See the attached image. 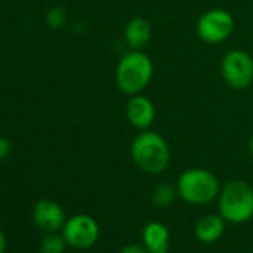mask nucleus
I'll list each match as a JSON object with an SVG mask.
<instances>
[{"label": "nucleus", "instance_id": "obj_1", "mask_svg": "<svg viewBox=\"0 0 253 253\" xmlns=\"http://www.w3.org/2000/svg\"><path fill=\"white\" fill-rule=\"evenodd\" d=\"M154 78V63L142 49L125 52L115 69V82L125 95L142 94Z\"/></svg>", "mask_w": 253, "mask_h": 253}, {"label": "nucleus", "instance_id": "obj_2", "mask_svg": "<svg viewBox=\"0 0 253 253\" xmlns=\"http://www.w3.org/2000/svg\"><path fill=\"white\" fill-rule=\"evenodd\" d=\"M130 152L134 164L148 174H160L170 166V146L157 131H140L131 142Z\"/></svg>", "mask_w": 253, "mask_h": 253}, {"label": "nucleus", "instance_id": "obj_3", "mask_svg": "<svg viewBox=\"0 0 253 253\" xmlns=\"http://www.w3.org/2000/svg\"><path fill=\"white\" fill-rule=\"evenodd\" d=\"M177 195L182 201L192 206H204L219 197L220 185L217 177L207 169H186L176 182Z\"/></svg>", "mask_w": 253, "mask_h": 253}, {"label": "nucleus", "instance_id": "obj_4", "mask_svg": "<svg viewBox=\"0 0 253 253\" xmlns=\"http://www.w3.org/2000/svg\"><path fill=\"white\" fill-rule=\"evenodd\" d=\"M219 214L225 222L238 225L253 217V188L240 179H234L220 188L217 197Z\"/></svg>", "mask_w": 253, "mask_h": 253}, {"label": "nucleus", "instance_id": "obj_5", "mask_svg": "<svg viewBox=\"0 0 253 253\" xmlns=\"http://www.w3.org/2000/svg\"><path fill=\"white\" fill-rule=\"evenodd\" d=\"M220 75L232 89H246L253 84V57L244 49L228 51L220 63Z\"/></svg>", "mask_w": 253, "mask_h": 253}, {"label": "nucleus", "instance_id": "obj_6", "mask_svg": "<svg viewBox=\"0 0 253 253\" xmlns=\"http://www.w3.org/2000/svg\"><path fill=\"white\" fill-rule=\"evenodd\" d=\"M235 27L234 17L229 11L214 8L209 9L204 14L200 15L195 30L197 36L209 43V45H219L229 39Z\"/></svg>", "mask_w": 253, "mask_h": 253}, {"label": "nucleus", "instance_id": "obj_7", "mask_svg": "<svg viewBox=\"0 0 253 253\" xmlns=\"http://www.w3.org/2000/svg\"><path fill=\"white\" fill-rule=\"evenodd\" d=\"M61 231L67 244L79 250L92 247L100 237V226L97 220L92 216L82 213L66 219Z\"/></svg>", "mask_w": 253, "mask_h": 253}, {"label": "nucleus", "instance_id": "obj_8", "mask_svg": "<svg viewBox=\"0 0 253 253\" xmlns=\"http://www.w3.org/2000/svg\"><path fill=\"white\" fill-rule=\"evenodd\" d=\"M125 116L134 128L145 131L152 126L157 116V109L151 98L143 94H136L131 95L125 104Z\"/></svg>", "mask_w": 253, "mask_h": 253}, {"label": "nucleus", "instance_id": "obj_9", "mask_svg": "<svg viewBox=\"0 0 253 253\" xmlns=\"http://www.w3.org/2000/svg\"><path fill=\"white\" fill-rule=\"evenodd\" d=\"M33 220L36 226L45 232H57L66 223L63 207L52 200H41L33 207Z\"/></svg>", "mask_w": 253, "mask_h": 253}, {"label": "nucleus", "instance_id": "obj_10", "mask_svg": "<svg viewBox=\"0 0 253 253\" xmlns=\"http://www.w3.org/2000/svg\"><path fill=\"white\" fill-rule=\"evenodd\" d=\"M152 39V26L143 17H134L124 29V41L130 49H143Z\"/></svg>", "mask_w": 253, "mask_h": 253}, {"label": "nucleus", "instance_id": "obj_11", "mask_svg": "<svg viewBox=\"0 0 253 253\" xmlns=\"http://www.w3.org/2000/svg\"><path fill=\"white\" fill-rule=\"evenodd\" d=\"M143 246L149 253H169L170 250V231L161 222H149L142 232Z\"/></svg>", "mask_w": 253, "mask_h": 253}, {"label": "nucleus", "instance_id": "obj_12", "mask_svg": "<svg viewBox=\"0 0 253 253\" xmlns=\"http://www.w3.org/2000/svg\"><path fill=\"white\" fill-rule=\"evenodd\" d=\"M225 225L226 222L220 214H204L195 222L194 232L201 243H214L223 235Z\"/></svg>", "mask_w": 253, "mask_h": 253}, {"label": "nucleus", "instance_id": "obj_13", "mask_svg": "<svg viewBox=\"0 0 253 253\" xmlns=\"http://www.w3.org/2000/svg\"><path fill=\"white\" fill-rule=\"evenodd\" d=\"M179 195H177L176 186H173L170 183H160L158 186L154 188V191L151 194V201L155 207L167 209L174 203V200Z\"/></svg>", "mask_w": 253, "mask_h": 253}, {"label": "nucleus", "instance_id": "obj_14", "mask_svg": "<svg viewBox=\"0 0 253 253\" xmlns=\"http://www.w3.org/2000/svg\"><path fill=\"white\" fill-rule=\"evenodd\" d=\"M67 241L63 234L57 232H46V235L41 240L39 252L41 253H64L67 247Z\"/></svg>", "mask_w": 253, "mask_h": 253}, {"label": "nucleus", "instance_id": "obj_15", "mask_svg": "<svg viewBox=\"0 0 253 253\" xmlns=\"http://www.w3.org/2000/svg\"><path fill=\"white\" fill-rule=\"evenodd\" d=\"M45 21H46V24L51 29H61L64 26V23H66V12H64V9L61 6L51 8L46 12Z\"/></svg>", "mask_w": 253, "mask_h": 253}, {"label": "nucleus", "instance_id": "obj_16", "mask_svg": "<svg viewBox=\"0 0 253 253\" xmlns=\"http://www.w3.org/2000/svg\"><path fill=\"white\" fill-rule=\"evenodd\" d=\"M11 152V142L8 137L0 134V161H3Z\"/></svg>", "mask_w": 253, "mask_h": 253}, {"label": "nucleus", "instance_id": "obj_17", "mask_svg": "<svg viewBox=\"0 0 253 253\" xmlns=\"http://www.w3.org/2000/svg\"><path fill=\"white\" fill-rule=\"evenodd\" d=\"M119 253H149L143 244H126L121 249Z\"/></svg>", "mask_w": 253, "mask_h": 253}, {"label": "nucleus", "instance_id": "obj_18", "mask_svg": "<svg viewBox=\"0 0 253 253\" xmlns=\"http://www.w3.org/2000/svg\"><path fill=\"white\" fill-rule=\"evenodd\" d=\"M8 249V240H6V235L3 234V231L0 229V253H5Z\"/></svg>", "mask_w": 253, "mask_h": 253}, {"label": "nucleus", "instance_id": "obj_19", "mask_svg": "<svg viewBox=\"0 0 253 253\" xmlns=\"http://www.w3.org/2000/svg\"><path fill=\"white\" fill-rule=\"evenodd\" d=\"M249 152H250V155L253 157V134H252V137H250V140H249Z\"/></svg>", "mask_w": 253, "mask_h": 253}]
</instances>
